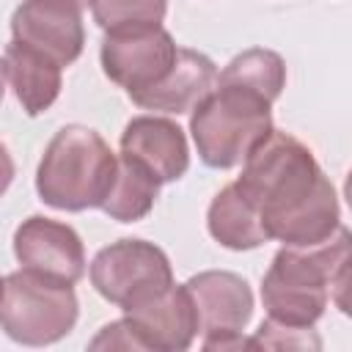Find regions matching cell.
I'll list each match as a JSON object with an SVG mask.
<instances>
[{
    "label": "cell",
    "instance_id": "obj_2",
    "mask_svg": "<svg viewBox=\"0 0 352 352\" xmlns=\"http://www.w3.org/2000/svg\"><path fill=\"white\" fill-rule=\"evenodd\" d=\"M349 231H338L319 245H283L261 280V302L270 319L286 324H316L333 300L346 311Z\"/></svg>",
    "mask_w": 352,
    "mask_h": 352
},
{
    "label": "cell",
    "instance_id": "obj_20",
    "mask_svg": "<svg viewBox=\"0 0 352 352\" xmlns=\"http://www.w3.org/2000/svg\"><path fill=\"white\" fill-rule=\"evenodd\" d=\"M91 349H146L140 336L135 333V324L124 316L99 330V336L91 341Z\"/></svg>",
    "mask_w": 352,
    "mask_h": 352
},
{
    "label": "cell",
    "instance_id": "obj_19",
    "mask_svg": "<svg viewBox=\"0 0 352 352\" xmlns=\"http://www.w3.org/2000/svg\"><path fill=\"white\" fill-rule=\"evenodd\" d=\"M248 349H322V338L316 336L314 324L300 327L267 316L248 338Z\"/></svg>",
    "mask_w": 352,
    "mask_h": 352
},
{
    "label": "cell",
    "instance_id": "obj_22",
    "mask_svg": "<svg viewBox=\"0 0 352 352\" xmlns=\"http://www.w3.org/2000/svg\"><path fill=\"white\" fill-rule=\"evenodd\" d=\"M6 80H8V72H6V58L0 55V102L6 96Z\"/></svg>",
    "mask_w": 352,
    "mask_h": 352
},
{
    "label": "cell",
    "instance_id": "obj_23",
    "mask_svg": "<svg viewBox=\"0 0 352 352\" xmlns=\"http://www.w3.org/2000/svg\"><path fill=\"white\" fill-rule=\"evenodd\" d=\"M74 3H80V6H85V3H88V0H74Z\"/></svg>",
    "mask_w": 352,
    "mask_h": 352
},
{
    "label": "cell",
    "instance_id": "obj_4",
    "mask_svg": "<svg viewBox=\"0 0 352 352\" xmlns=\"http://www.w3.org/2000/svg\"><path fill=\"white\" fill-rule=\"evenodd\" d=\"M272 132V102L234 85L214 91L192 107L190 135L204 165L228 170Z\"/></svg>",
    "mask_w": 352,
    "mask_h": 352
},
{
    "label": "cell",
    "instance_id": "obj_7",
    "mask_svg": "<svg viewBox=\"0 0 352 352\" xmlns=\"http://www.w3.org/2000/svg\"><path fill=\"white\" fill-rule=\"evenodd\" d=\"M198 316V333H204L201 346L209 352L248 349L242 330L253 316V292L248 280L236 272L206 270L184 280Z\"/></svg>",
    "mask_w": 352,
    "mask_h": 352
},
{
    "label": "cell",
    "instance_id": "obj_3",
    "mask_svg": "<svg viewBox=\"0 0 352 352\" xmlns=\"http://www.w3.org/2000/svg\"><path fill=\"white\" fill-rule=\"evenodd\" d=\"M116 165L118 157L96 129L69 124L55 132L41 154L36 192L60 212L99 209L113 184Z\"/></svg>",
    "mask_w": 352,
    "mask_h": 352
},
{
    "label": "cell",
    "instance_id": "obj_12",
    "mask_svg": "<svg viewBox=\"0 0 352 352\" xmlns=\"http://www.w3.org/2000/svg\"><path fill=\"white\" fill-rule=\"evenodd\" d=\"M151 352H184L198 336V316L184 283H170L148 302L124 314Z\"/></svg>",
    "mask_w": 352,
    "mask_h": 352
},
{
    "label": "cell",
    "instance_id": "obj_5",
    "mask_svg": "<svg viewBox=\"0 0 352 352\" xmlns=\"http://www.w3.org/2000/svg\"><path fill=\"white\" fill-rule=\"evenodd\" d=\"M80 316L72 283L30 270L8 272L0 280V330L25 346H47L66 338Z\"/></svg>",
    "mask_w": 352,
    "mask_h": 352
},
{
    "label": "cell",
    "instance_id": "obj_1",
    "mask_svg": "<svg viewBox=\"0 0 352 352\" xmlns=\"http://www.w3.org/2000/svg\"><path fill=\"white\" fill-rule=\"evenodd\" d=\"M234 184L256 206L267 236L283 245H319L341 226L336 187L314 151L275 126L242 160V173Z\"/></svg>",
    "mask_w": 352,
    "mask_h": 352
},
{
    "label": "cell",
    "instance_id": "obj_13",
    "mask_svg": "<svg viewBox=\"0 0 352 352\" xmlns=\"http://www.w3.org/2000/svg\"><path fill=\"white\" fill-rule=\"evenodd\" d=\"M217 85V66L204 52L179 47L170 69L160 82L146 91L132 94L129 99L143 110L157 113H192Z\"/></svg>",
    "mask_w": 352,
    "mask_h": 352
},
{
    "label": "cell",
    "instance_id": "obj_21",
    "mask_svg": "<svg viewBox=\"0 0 352 352\" xmlns=\"http://www.w3.org/2000/svg\"><path fill=\"white\" fill-rule=\"evenodd\" d=\"M14 173H16V168H14V157H11V151L0 143V195H6V190L11 187Z\"/></svg>",
    "mask_w": 352,
    "mask_h": 352
},
{
    "label": "cell",
    "instance_id": "obj_6",
    "mask_svg": "<svg viewBox=\"0 0 352 352\" xmlns=\"http://www.w3.org/2000/svg\"><path fill=\"white\" fill-rule=\"evenodd\" d=\"M94 289L124 314L148 302L173 283V267L162 248L146 239H118L102 248L88 267Z\"/></svg>",
    "mask_w": 352,
    "mask_h": 352
},
{
    "label": "cell",
    "instance_id": "obj_8",
    "mask_svg": "<svg viewBox=\"0 0 352 352\" xmlns=\"http://www.w3.org/2000/svg\"><path fill=\"white\" fill-rule=\"evenodd\" d=\"M176 41L162 25H138L107 30L102 38V72L129 96L165 77L176 58Z\"/></svg>",
    "mask_w": 352,
    "mask_h": 352
},
{
    "label": "cell",
    "instance_id": "obj_24",
    "mask_svg": "<svg viewBox=\"0 0 352 352\" xmlns=\"http://www.w3.org/2000/svg\"><path fill=\"white\" fill-rule=\"evenodd\" d=\"M0 280H3V278H0Z\"/></svg>",
    "mask_w": 352,
    "mask_h": 352
},
{
    "label": "cell",
    "instance_id": "obj_9",
    "mask_svg": "<svg viewBox=\"0 0 352 352\" xmlns=\"http://www.w3.org/2000/svg\"><path fill=\"white\" fill-rule=\"evenodd\" d=\"M11 38L72 66L82 55V6L74 0H22L11 16Z\"/></svg>",
    "mask_w": 352,
    "mask_h": 352
},
{
    "label": "cell",
    "instance_id": "obj_17",
    "mask_svg": "<svg viewBox=\"0 0 352 352\" xmlns=\"http://www.w3.org/2000/svg\"><path fill=\"white\" fill-rule=\"evenodd\" d=\"M217 82L245 88L264 96L267 102H275L286 88V63L275 50L250 47L226 63V69L217 74Z\"/></svg>",
    "mask_w": 352,
    "mask_h": 352
},
{
    "label": "cell",
    "instance_id": "obj_14",
    "mask_svg": "<svg viewBox=\"0 0 352 352\" xmlns=\"http://www.w3.org/2000/svg\"><path fill=\"white\" fill-rule=\"evenodd\" d=\"M6 72L14 88L16 102L22 104V110L28 116H41L47 113L63 85V66H58L52 58L19 44V41H8L6 44Z\"/></svg>",
    "mask_w": 352,
    "mask_h": 352
},
{
    "label": "cell",
    "instance_id": "obj_18",
    "mask_svg": "<svg viewBox=\"0 0 352 352\" xmlns=\"http://www.w3.org/2000/svg\"><path fill=\"white\" fill-rule=\"evenodd\" d=\"M94 22L107 33L118 28L162 25L168 0H88Z\"/></svg>",
    "mask_w": 352,
    "mask_h": 352
},
{
    "label": "cell",
    "instance_id": "obj_15",
    "mask_svg": "<svg viewBox=\"0 0 352 352\" xmlns=\"http://www.w3.org/2000/svg\"><path fill=\"white\" fill-rule=\"evenodd\" d=\"M206 228L214 242L228 250H253L270 242L256 206L239 192L236 184H226L209 204Z\"/></svg>",
    "mask_w": 352,
    "mask_h": 352
},
{
    "label": "cell",
    "instance_id": "obj_16",
    "mask_svg": "<svg viewBox=\"0 0 352 352\" xmlns=\"http://www.w3.org/2000/svg\"><path fill=\"white\" fill-rule=\"evenodd\" d=\"M160 187L162 184L140 162L118 154L113 184H110V190H107V195H104L99 209L110 220L138 223L154 209V201L160 198Z\"/></svg>",
    "mask_w": 352,
    "mask_h": 352
},
{
    "label": "cell",
    "instance_id": "obj_11",
    "mask_svg": "<svg viewBox=\"0 0 352 352\" xmlns=\"http://www.w3.org/2000/svg\"><path fill=\"white\" fill-rule=\"evenodd\" d=\"M121 154L140 162L160 184L182 179L190 168L184 129L162 116H135L121 132Z\"/></svg>",
    "mask_w": 352,
    "mask_h": 352
},
{
    "label": "cell",
    "instance_id": "obj_10",
    "mask_svg": "<svg viewBox=\"0 0 352 352\" xmlns=\"http://www.w3.org/2000/svg\"><path fill=\"white\" fill-rule=\"evenodd\" d=\"M14 256L22 270L60 283H77L85 275V248L80 234L52 217L30 214L14 231Z\"/></svg>",
    "mask_w": 352,
    "mask_h": 352
}]
</instances>
